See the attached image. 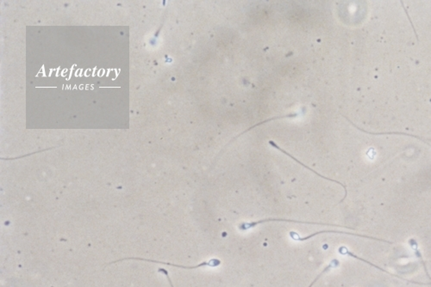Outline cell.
I'll list each match as a JSON object with an SVG mask.
<instances>
[{
    "instance_id": "obj_3",
    "label": "cell",
    "mask_w": 431,
    "mask_h": 287,
    "mask_svg": "<svg viewBox=\"0 0 431 287\" xmlns=\"http://www.w3.org/2000/svg\"><path fill=\"white\" fill-rule=\"evenodd\" d=\"M269 145H270V146H271L272 147H274V148H275V149L278 150L279 152H281V153H284L285 155H287V157H289L290 159H293V160H294V161L297 162V163H298V164H299V165H301V166H303V167L305 168V169H307L308 171H311L312 173L315 174V175H317V176H318V177H321V178H323V179L328 180V181H331V182H333V183H338V184H340V185H341L342 186V187H344V186L342 185L341 183H338L337 181H335V180L330 179V178H328V177H323V176H322L321 174L318 173V172H317V171H314V170H312L311 168L309 167V166H307V165H305V164H303L302 162L299 161V160H298V159H296V158H294L293 155H291L289 153H287V151H285V150L282 149L281 147H279L277 144L275 143V141L269 140Z\"/></svg>"
},
{
    "instance_id": "obj_2",
    "label": "cell",
    "mask_w": 431,
    "mask_h": 287,
    "mask_svg": "<svg viewBox=\"0 0 431 287\" xmlns=\"http://www.w3.org/2000/svg\"><path fill=\"white\" fill-rule=\"evenodd\" d=\"M142 260V261H148V262H154V263L163 264V265H167V266H175V267H178V268H182V269H196V268H199V267H203V266H211V267H216V266H220L221 265V260H219V259H217V258H213V259H211V260H208V261H203V262H201V263L198 264V265H195V266H183V265L173 264L170 263V262H164V261H159V260H149V259H143V258L137 257L124 258V259H122V260H116V261H113V263H116V262H118V261H123V260Z\"/></svg>"
},
{
    "instance_id": "obj_1",
    "label": "cell",
    "mask_w": 431,
    "mask_h": 287,
    "mask_svg": "<svg viewBox=\"0 0 431 287\" xmlns=\"http://www.w3.org/2000/svg\"><path fill=\"white\" fill-rule=\"evenodd\" d=\"M268 222H288V223H296V224H317V225H328V226H339L335 224H325V223H321V222H308V221H299V220H294V219H288V218H265V219H261L257 221L243 222L241 224H238V229L241 231H247V230L253 229L259 224L268 223Z\"/></svg>"
},
{
    "instance_id": "obj_5",
    "label": "cell",
    "mask_w": 431,
    "mask_h": 287,
    "mask_svg": "<svg viewBox=\"0 0 431 287\" xmlns=\"http://www.w3.org/2000/svg\"><path fill=\"white\" fill-rule=\"evenodd\" d=\"M338 265H339V261H338L336 259L332 260L331 262H330V263H329L328 266H325V268H324V269H323V271L321 272V273H319V274L317 276V278H315L313 281L311 282V284H310V285H309V286L308 287L313 286L314 284H316V282H317V280H318V279L321 278V276L323 275V273H325L326 272H329V270L331 269V268H333V267H336V266H338Z\"/></svg>"
},
{
    "instance_id": "obj_4",
    "label": "cell",
    "mask_w": 431,
    "mask_h": 287,
    "mask_svg": "<svg viewBox=\"0 0 431 287\" xmlns=\"http://www.w3.org/2000/svg\"><path fill=\"white\" fill-rule=\"evenodd\" d=\"M299 114V113H293V114H286V115H282V116L274 117V118H270V119H268V120H263V121H262V122L257 123V124H255V125H253V126H250L249 128H247V130H245L244 132H241V133H240V134L237 135V136H235V138H232L231 140L229 141V143L228 144V145L232 143L233 141L235 140V139H236V138H239L240 136H241V135L242 134H244V133H246V132H248V131H250V130H252V129L254 128V127H256V126H262V125H263V124H265V123L269 122V121H273V120H278V119H285V118H295V117L298 116ZM228 145H227V146H228Z\"/></svg>"
}]
</instances>
